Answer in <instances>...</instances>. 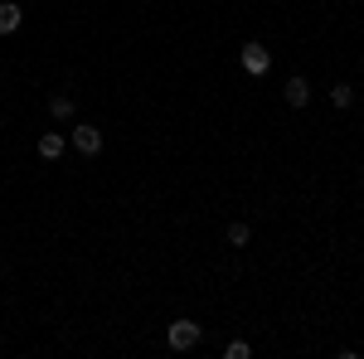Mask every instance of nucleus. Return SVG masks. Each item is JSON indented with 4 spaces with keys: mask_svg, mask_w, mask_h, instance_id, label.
I'll use <instances>...</instances> for the list:
<instances>
[{
    "mask_svg": "<svg viewBox=\"0 0 364 359\" xmlns=\"http://www.w3.org/2000/svg\"><path fill=\"white\" fill-rule=\"evenodd\" d=\"M20 20H25V10H20L15 0H0V34H15Z\"/></svg>",
    "mask_w": 364,
    "mask_h": 359,
    "instance_id": "obj_4",
    "label": "nucleus"
},
{
    "mask_svg": "<svg viewBox=\"0 0 364 359\" xmlns=\"http://www.w3.org/2000/svg\"><path fill=\"white\" fill-rule=\"evenodd\" d=\"M331 102H336L340 112L350 107V102H355V92H350V83H336V87H331Z\"/></svg>",
    "mask_w": 364,
    "mask_h": 359,
    "instance_id": "obj_9",
    "label": "nucleus"
},
{
    "mask_svg": "<svg viewBox=\"0 0 364 359\" xmlns=\"http://www.w3.org/2000/svg\"><path fill=\"white\" fill-rule=\"evenodd\" d=\"M248 355H252V350L243 345V340H228V345H224V359H248Z\"/></svg>",
    "mask_w": 364,
    "mask_h": 359,
    "instance_id": "obj_10",
    "label": "nucleus"
},
{
    "mask_svg": "<svg viewBox=\"0 0 364 359\" xmlns=\"http://www.w3.org/2000/svg\"><path fill=\"white\" fill-rule=\"evenodd\" d=\"M170 350H195L199 345V326L195 321H170Z\"/></svg>",
    "mask_w": 364,
    "mask_h": 359,
    "instance_id": "obj_1",
    "label": "nucleus"
},
{
    "mask_svg": "<svg viewBox=\"0 0 364 359\" xmlns=\"http://www.w3.org/2000/svg\"><path fill=\"white\" fill-rule=\"evenodd\" d=\"M248 238H252L248 223H228V243H233V248H248Z\"/></svg>",
    "mask_w": 364,
    "mask_h": 359,
    "instance_id": "obj_8",
    "label": "nucleus"
},
{
    "mask_svg": "<svg viewBox=\"0 0 364 359\" xmlns=\"http://www.w3.org/2000/svg\"><path fill=\"white\" fill-rule=\"evenodd\" d=\"M267 63H272V54L262 44H243V68L248 73H267Z\"/></svg>",
    "mask_w": 364,
    "mask_h": 359,
    "instance_id": "obj_3",
    "label": "nucleus"
},
{
    "mask_svg": "<svg viewBox=\"0 0 364 359\" xmlns=\"http://www.w3.org/2000/svg\"><path fill=\"white\" fill-rule=\"evenodd\" d=\"M282 92H287V102H291V107H306V102H311L306 78H287V87H282Z\"/></svg>",
    "mask_w": 364,
    "mask_h": 359,
    "instance_id": "obj_6",
    "label": "nucleus"
},
{
    "mask_svg": "<svg viewBox=\"0 0 364 359\" xmlns=\"http://www.w3.org/2000/svg\"><path fill=\"white\" fill-rule=\"evenodd\" d=\"M63 151H68V141L58 136V132H44V136H39V156H44V161H58Z\"/></svg>",
    "mask_w": 364,
    "mask_h": 359,
    "instance_id": "obj_5",
    "label": "nucleus"
},
{
    "mask_svg": "<svg viewBox=\"0 0 364 359\" xmlns=\"http://www.w3.org/2000/svg\"><path fill=\"white\" fill-rule=\"evenodd\" d=\"M73 146H78V156H97L102 151V132L97 127H78L73 132Z\"/></svg>",
    "mask_w": 364,
    "mask_h": 359,
    "instance_id": "obj_2",
    "label": "nucleus"
},
{
    "mask_svg": "<svg viewBox=\"0 0 364 359\" xmlns=\"http://www.w3.org/2000/svg\"><path fill=\"white\" fill-rule=\"evenodd\" d=\"M49 112H54L58 122H68V117H73V97H68V92H54V97H49Z\"/></svg>",
    "mask_w": 364,
    "mask_h": 359,
    "instance_id": "obj_7",
    "label": "nucleus"
}]
</instances>
